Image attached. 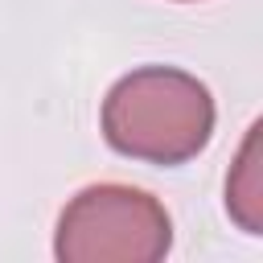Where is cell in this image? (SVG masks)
I'll use <instances>...</instances> for the list:
<instances>
[{
  "instance_id": "1",
  "label": "cell",
  "mask_w": 263,
  "mask_h": 263,
  "mask_svg": "<svg viewBox=\"0 0 263 263\" xmlns=\"http://www.w3.org/2000/svg\"><path fill=\"white\" fill-rule=\"evenodd\" d=\"M214 132V99L205 82L173 66L123 74L103 103V136L119 156L148 164L193 160Z\"/></svg>"
},
{
  "instance_id": "2",
  "label": "cell",
  "mask_w": 263,
  "mask_h": 263,
  "mask_svg": "<svg viewBox=\"0 0 263 263\" xmlns=\"http://www.w3.org/2000/svg\"><path fill=\"white\" fill-rule=\"evenodd\" d=\"M173 247L164 205L132 185H90L58 218L53 255L62 263H156Z\"/></svg>"
},
{
  "instance_id": "3",
  "label": "cell",
  "mask_w": 263,
  "mask_h": 263,
  "mask_svg": "<svg viewBox=\"0 0 263 263\" xmlns=\"http://www.w3.org/2000/svg\"><path fill=\"white\" fill-rule=\"evenodd\" d=\"M259 132L263 127L251 123V132L238 148V160L226 177V210L247 234L263 230V148H259Z\"/></svg>"
}]
</instances>
